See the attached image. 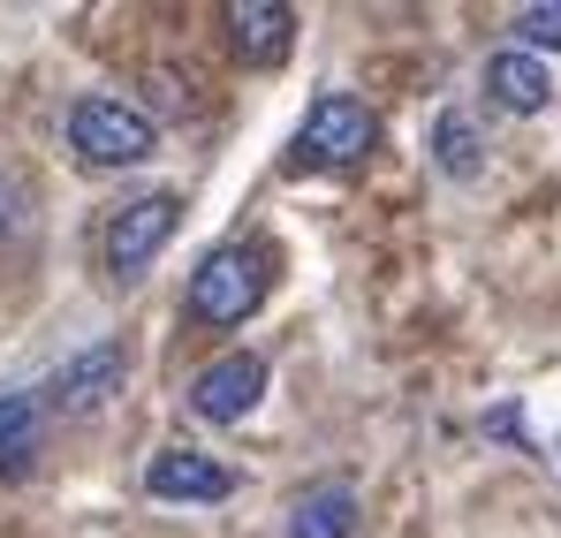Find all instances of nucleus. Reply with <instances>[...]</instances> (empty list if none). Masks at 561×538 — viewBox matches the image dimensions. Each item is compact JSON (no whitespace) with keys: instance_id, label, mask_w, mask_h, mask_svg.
Here are the masks:
<instances>
[{"instance_id":"nucleus-12","label":"nucleus","mask_w":561,"mask_h":538,"mask_svg":"<svg viewBox=\"0 0 561 538\" xmlns=\"http://www.w3.org/2000/svg\"><path fill=\"white\" fill-rule=\"evenodd\" d=\"M288 538H357V493L350 485H311V493H296V508H288Z\"/></svg>"},{"instance_id":"nucleus-9","label":"nucleus","mask_w":561,"mask_h":538,"mask_svg":"<svg viewBox=\"0 0 561 538\" xmlns=\"http://www.w3.org/2000/svg\"><path fill=\"white\" fill-rule=\"evenodd\" d=\"M228 46H236L243 69L288 61V46H296V8H280V0H236V8H228Z\"/></svg>"},{"instance_id":"nucleus-6","label":"nucleus","mask_w":561,"mask_h":538,"mask_svg":"<svg viewBox=\"0 0 561 538\" xmlns=\"http://www.w3.org/2000/svg\"><path fill=\"white\" fill-rule=\"evenodd\" d=\"M259 394H266V357L259 350H228L190 379V410L205 425H243L259 410Z\"/></svg>"},{"instance_id":"nucleus-5","label":"nucleus","mask_w":561,"mask_h":538,"mask_svg":"<svg viewBox=\"0 0 561 538\" xmlns=\"http://www.w3.org/2000/svg\"><path fill=\"white\" fill-rule=\"evenodd\" d=\"M122 379H129V350L122 342H92V350H77V357L38 387V402L61 410V417H92L99 402L122 394Z\"/></svg>"},{"instance_id":"nucleus-10","label":"nucleus","mask_w":561,"mask_h":538,"mask_svg":"<svg viewBox=\"0 0 561 538\" xmlns=\"http://www.w3.org/2000/svg\"><path fill=\"white\" fill-rule=\"evenodd\" d=\"M433 168L448 182L485 175V129H478V114H463V106H440L433 114Z\"/></svg>"},{"instance_id":"nucleus-11","label":"nucleus","mask_w":561,"mask_h":538,"mask_svg":"<svg viewBox=\"0 0 561 538\" xmlns=\"http://www.w3.org/2000/svg\"><path fill=\"white\" fill-rule=\"evenodd\" d=\"M46 448V402L38 394H0V478H23Z\"/></svg>"},{"instance_id":"nucleus-13","label":"nucleus","mask_w":561,"mask_h":538,"mask_svg":"<svg viewBox=\"0 0 561 538\" xmlns=\"http://www.w3.org/2000/svg\"><path fill=\"white\" fill-rule=\"evenodd\" d=\"M516 46H531V54H561V0H531V8H516Z\"/></svg>"},{"instance_id":"nucleus-2","label":"nucleus","mask_w":561,"mask_h":538,"mask_svg":"<svg viewBox=\"0 0 561 538\" xmlns=\"http://www.w3.org/2000/svg\"><path fill=\"white\" fill-rule=\"evenodd\" d=\"M266 288H274V259L259 243H220L190 273V319L197 327H243L266 304Z\"/></svg>"},{"instance_id":"nucleus-7","label":"nucleus","mask_w":561,"mask_h":538,"mask_svg":"<svg viewBox=\"0 0 561 538\" xmlns=\"http://www.w3.org/2000/svg\"><path fill=\"white\" fill-rule=\"evenodd\" d=\"M478 84H485V99H493L501 114H524V122L554 106V69H547V54H531V46H501V54H485Z\"/></svg>"},{"instance_id":"nucleus-3","label":"nucleus","mask_w":561,"mask_h":538,"mask_svg":"<svg viewBox=\"0 0 561 538\" xmlns=\"http://www.w3.org/2000/svg\"><path fill=\"white\" fill-rule=\"evenodd\" d=\"M152 145H160V122L114 91H84L69 106V152L84 168H137V160H152Z\"/></svg>"},{"instance_id":"nucleus-1","label":"nucleus","mask_w":561,"mask_h":538,"mask_svg":"<svg viewBox=\"0 0 561 538\" xmlns=\"http://www.w3.org/2000/svg\"><path fill=\"white\" fill-rule=\"evenodd\" d=\"M379 145V122L357 91H319L288 137V168L296 175H327V168H357L365 152Z\"/></svg>"},{"instance_id":"nucleus-4","label":"nucleus","mask_w":561,"mask_h":538,"mask_svg":"<svg viewBox=\"0 0 561 538\" xmlns=\"http://www.w3.org/2000/svg\"><path fill=\"white\" fill-rule=\"evenodd\" d=\"M175 220H183V197H175V190H145V197H129V205L106 220V273H114V281H137V273L168 251Z\"/></svg>"},{"instance_id":"nucleus-14","label":"nucleus","mask_w":561,"mask_h":538,"mask_svg":"<svg viewBox=\"0 0 561 538\" xmlns=\"http://www.w3.org/2000/svg\"><path fill=\"white\" fill-rule=\"evenodd\" d=\"M31 228V190L23 175H0V236H23Z\"/></svg>"},{"instance_id":"nucleus-8","label":"nucleus","mask_w":561,"mask_h":538,"mask_svg":"<svg viewBox=\"0 0 561 538\" xmlns=\"http://www.w3.org/2000/svg\"><path fill=\"white\" fill-rule=\"evenodd\" d=\"M145 493L152 501H197V508H213V501L236 493V470L213 462V455H197V448H160L145 462Z\"/></svg>"}]
</instances>
